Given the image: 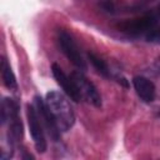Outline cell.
Returning a JSON list of instances; mask_svg holds the SVG:
<instances>
[{"mask_svg":"<svg viewBox=\"0 0 160 160\" xmlns=\"http://www.w3.org/2000/svg\"><path fill=\"white\" fill-rule=\"evenodd\" d=\"M45 101L55 118V121L60 131H68L75 122V114L70 102L59 91H49L45 96Z\"/></svg>","mask_w":160,"mask_h":160,"instance_id":"6da1fadb","label":"cell"},{"mask_svg":"<svg viewBox=\"0 0 160 160\" xmlns=\"http://www.w3.org/2000/svg\"><path fill=\"white\" fill-rule=\"evenodd\" d=\"M156 21L158 16L155 15V12H148L140 18L122 21L118 25V28L120 31L129 35H140L145 31H151L152 28L156 25Z\"/></svg>","mask_w":160,"mask_h":160,"instance_id":"7a4b0ae2","label":"cell"},{"mask_svg":"<svg viewBox=\"0 0 160 160\" xmlns=\"http://www.w3.org/2000/svg\"><path fill=\"white\" fill-rule=\"evenodd\" d=\"M26 116H28V124H29V129H30V135H31V138L34 140V144H35V149H36L38 152L42 154L46 150V140H45V136H44L40 116H39V112H38L35 105L28 104V106H26Z\"/></svg>","mask_w":160,"mask_h":160,"instance_id":"3957f363","label":"cell"},{"mask_svg":"<svg viewBox=\"0 0 160 160\" xmlns=\"http://www.w3.org/2000/svg\"><path fill=\"white\" fill-rule=\"evenodd\" d=\"M58 41L62 50V52L66 55V58L79 69H85V61L78 49L76 42L74 41L72 36L66 30H59L58 32Z\"/></svg>","mask_w":160,"mask_h":160,"instance_id":"277c9868","label":"cell"},{"mask_svg":"<svg viewBox=\"0 0 160 160\" xmlns=\"http://www.w3.org/2000/svg\"><path fill=\"white\" fill-rule=\"evenodd\" d=\"M34 105H35V108L39 112V116L42 120L49 135L54 139V141H58L60 139V129H59V126L55 121V118L51 114L46 101L40 95H35L34 96Z\"/></svg>","mask_w":160,"mask_h":160,"instance_id":"5b68a950","label":"cell"},{"mask_svg":"<svg viewBox=\"0 0 160 160\" xmlns=\"http://www.w3.org/2000/svg\"><path fill=\"white\" fill-rule=\"evenodd\" d=\"M71 79L76 84L81 96H84L95 108H100L101 106V96H100L96 86L90 80H88L80 71H74L71 74Z\"/></svg>","mask_w":160,"mask_h":160,"instance_id":"8992f818","label":"cell"},{"mask_svg":"<svg viewBox=\"0 0 160 160\" xmlns=\"http://www.w3.org/2000/svg\"><path fill=\"white\" fill-rule=\"evenodd\" d=\"M51 71H52V75H54V78H55V80H56V82L61 86V89L64 90V92H65L72 101L79 102V101L81 100V94H80V91H79L76 84L74 82V80H72L71 78H69V76L64 72V70H62L56 62H54V64L51 65Z\"/></svg>","mask_w":160,"mask_h":160,"instance_id":"52a82bcc","label":"cell"},{"mask_svg":"<svg viewBox=\"0 0 160 160\" xmlns=\"http://www.w3.org/2000/svg\"><path fill=\"white\" fill-rule=\"evenodd\" d=\"M132 85H134V89H135L138 96L144 102L154 101V99H155V85L152 84V81H150L145 76L138 75V76H134Z\"/></svg>","mask_w":160,"mask_h":160,"instance_id":"ba28073f","label":"cell"},{"mask_svg":"<svg viewBox=\"0 0 160 160\" xmlns=\"http://www.w3.org/2000/svg\"><path fill=\"white\" fill-rule=\"evenodd\" d=\"M1 76H2V81L5 84V86L10 90H16L18 88V81L15 78V74L10 66V64L8 62V60L5 58H2L1 60Z\"/></svg>","mask_w":160,"mask_h":160,"instance_id":"9c48e42d","label":"cell"},{"mask_svg":"<svg viewBox=\"0 0 160 160\" xmlns=\"http://www.w3.org/2000/svg\"><path fill=\"white\" fill-rule=\"evenodd\" d=\"M88 58H89L90 62L92 64V66L98 70L99 74H101V75L105 76V78L109 76V68H108L106 62H105L101 58H99V56L95 55L94 52H88Z\"/></svg>","mask_w":160,"mask_h":160,"instance_id":"30bf717a","label":"cell"},{"mask_svg":"<svg viewBox=\"0 0 160 160\" xmlns=\"http://www.w3.org/2000/svg\"><path fill=\"white\" fill-rule=\"evenodd\" d=\"M100 5H101V8H102L104 10H106V11H110V12L114 11V4L111 2V0H101V1H100Z\"/></svg>","mask_w":160,"mask_h":160,"instance_id":"8fae6325","label":"cell"},{"mask_svg":"<svg viewBox=\"0 0 160 160\" xmlns=\"http://www.w3.org/2000/svg\"><path fill=\"white\" fill-rule=\"evenodd\" d=\"M148 39H150V40H152V39H155V40H159L160 41V30H151V32L148 35Z\"/></svg>","mask_w":160,"mask_h":160,"instance_id":"7c38bea8","label":"cell"},{"mask_svg":"<svg viewBox=\"0 0 160 160\" xmlns=\"http://www.w3.org/2000/svg\"><path fill=\"white\" fill-rule=\"evenodd\" d=\"M155 15L158 16V19L160 18V4H159V5L156 6V10H155Z\"/></svg>","mask_w":160,"mask_h":160,"instance_id":"4fadbf2b","label":"cell"},{"mask_svg":"<svg viewBox=\"0 0 160 160\" xmlns=\"http://www.w3.org/2000/svg\"><path fill=\"white\" fill-rule=\"evenodd\" d=\"M155 68H156V70H158V72H159V75H160V60H158V61H156Z\"/></svg>","mask_w":160,"mask_h":160,"instance_id":"5bb4252c","label":"cell"}]
</instances>
